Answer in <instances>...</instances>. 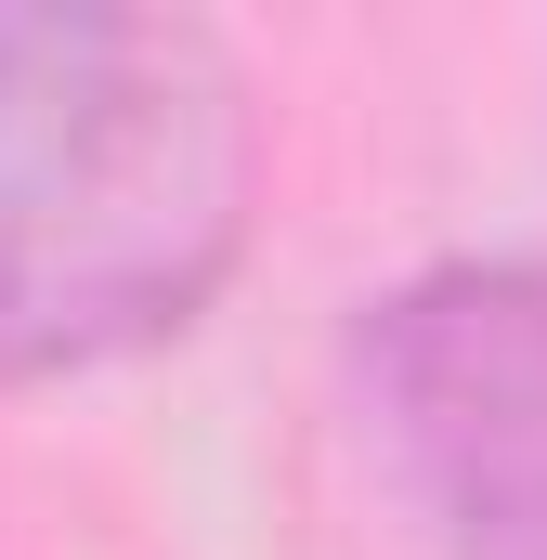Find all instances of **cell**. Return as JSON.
Segmentation results:
<instances>
[{"label":"cell","instance_id":"obj_1","mask_svg":"<svg viewBox=\"0 0 547 560\" xmlns=\"http://www.w3.org/2000/svg\"><path fill=\"white\" fill-rule=\"evenodd\" d=\"M261 209V118L196 13L0 0V378L183 339Z\"/></svg>","mask_w":547,"mask_h":560},{"label":"cell","instance_id":"obj_2","mask_svg":"<svg viewBox=\"0 0 547 560\" xmlns=\"http://www.w3.org/2000/svg\"><path fill=\"white\" fill-rule=\"evenodd\" d=\"M365 443L443 560H547V248L443 261L352 339Z\"/></svg>","mask_w":547,"mask_h":560}]
</instances>
